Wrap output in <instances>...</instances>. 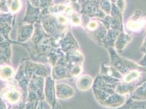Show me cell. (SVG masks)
Returning <instances> with one entry per match:
<instances>
[{
    "instance_id": "obj_1",
    "label": "cell",
    "mask_w": 146,
    "mask_h": 109,
    "mask_svg": "<svg viewBox=\"0 0 146 109\" xmlns=\"http://www.w3.org/2000/svg\"><path fill=\"white\" fill-rule=\"evenodd\" d=\"M110 109H146V100H135L130 98L120 108Z\"/></svg>"
}]
</instances>
